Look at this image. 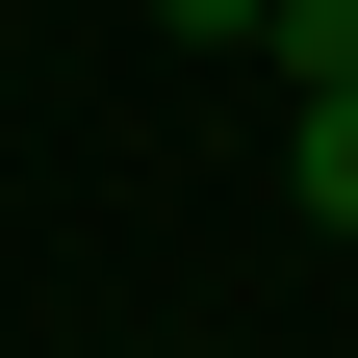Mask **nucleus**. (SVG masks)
I'll list each match as a JSON object with an SVG mask.
<instances>
[{
	"label": "nucleus",
	"instance_id": "obj_1",
	"mask_svg": "<svg viewBox=\"0 0 358 358\" xmlns=\"http://www.w3.org/2000/svg\"><path fill=\"white\" fill-rule=\"evenodd\" d=\"M282 179H307V231H358V52L282 77Z\"/></svg>",
	"mask_w": 358,
	"mask_h": 358
},
{
	"label": "nucleus",
	"instance_id": "obj_2",
	"mask_svg": "<svg viewBox=\"0 0 358 358\" xmlns=\"http://www.w3.org/2000/svg\"><path fill=\"white\" fill-rule=\"evenodd\" d=\"M256 52H282V77H333V52H358V0H282V26H256Z\"/></svg>",
	"mask_w": 358,
	"mask_h": 358
},
{
	"label": "nucleus",
	"instance_id": "obj_3",
	"mask_svg": "<svg viewBox=\"0 0 358 358\" xmlns=\"http://www.w3.org/2000/svg\"><path fill=\"white\" fill-rule=\"evenodd\" d=\"M154 26H179V52H256V26H282V0H154Z\"/></svg>",
	"mask_w": 358,
	"mask_h": 358
}]
</instances>
